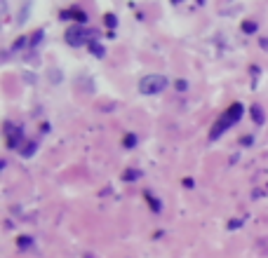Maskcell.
<instances>
[{"mask_svg":"<svg viewBox=\"0 0 268 258\" xmlns=\"http://www.w3.org/2000/svg\"><path fill=\"white\" fill-rule=\"evenodd\" d=\"M167 85H170V80H167L165 75L151 73V75H146V78H141L139 92H141V94H146V96H153V94L165 92V89H167Z\"/></svg>","mask_w":268,"mask_h":258,"instance_id":"cell-2","label":"cell"},{"mask_svg":"<svg viewBox=\"0 0 268 258\" xmlns=\"http://www.w3.org/2000/svg\"><path fill=\"white\" fill-rule=\"evenodd\" d=\"M174 3H179V0H174Z\"/></svg>","mask_w":268,"mask_h":258,"instance_id":"cell-15","label":"cell"},{"mask_svg":"<svg viewBox=\"0 0 268 258\" xmlns=\"http://www.w3.org/2000/svg\"><path fill=\"white\" fill-rule=\"evenodd\" d=\"M137 176H139V172H127V174H125V178H127V181H134Z\"/></svg>","mask_w":268,"mask_h":258,"instance_id":"cell-14","label":"cell"},{"mask_svg":"<svg viewBox=\"0 0 268 258\" xmlns=\"http://www.w3.org/2000/svg\"><path fill=\"white\" fill-rule=\"evenodd\" d=\"M36 150H38V141H29L24 148H21V150H19V153L24 155V157H31V155L36 153Z\"/></svg>","mask_w":268,"mask_h":258,"instance_id":"cell-6","label":"cell"},{"mask_svg":"<svg viewBox=\"0 0 268 258\" xmlns=\"http://www.w3.org/2000/svg\"><path fill=\"white\" fill-rule=\"evenodd\" d=\"M104 21H106V26H109V28H116V26H118L116 14H106V17H104Z\"/></svg>","mask_w":268,"mask_h":258,"instance_id":"cell-8","label":"cell"},{"mask_svg":"<svg viewBox=\"0 0 268 258\" xmlns=\"http://www.w3.org/2000/svg\"><path fill=\"white\" fill-rule=\"evenodd\" d=\"M5 134H7V146L10 148H17V141L21 143V127L12 122H5Z\"/></svg>","mask_w":268,"mask_h":258,"instance_id":"cell-4","label":"cell"},{"mask_svg":"<svg viewBox=\"0 0 268 258\" xmlns=\"http://www.w3.org/2000/svg\"><path fill=\"white\" fill-rule=\"evenodd\" d=\"M26 45V38H19V40H14V49H21Z\"/></svg>","mask_w":268,"mask_h":258,"instance_id":"cell-12","label":"cell"},{"mask_svg":"<svg viewBox=\"0 0 268 258\" xmlns=\"http://www.w3.org/2000/svg\"><path fill=\"white\" fill-rule=\"evenodd\" d=\"M125 146H127V148L137 146V136H134V134H127V136H125Z\"/></svg>","mask_w":268,"mask_h":258,"instance_id":"cell-11","label":"cell"},{"mask_svg":"<svg viewBox=\"0 0 268 258\" xmlns=\"http://www.w3.org/2000/svg\"><path fill=\"white\" fill-rule=\"evenodd\" d=\"M43 36H45L43 31H36V33H33V38H31V45H33V47H38V43L43 40Z\"/></svg>","mask_w":268,"mask_h":258,"instance_id":"cell-9","label":"cell"},{"mask_svg":"<svg viewBox=\"0 0 268 258\" xmlns=\"http://www.w3.org/2000/svg\"><path fill=\"white\" fill-rule=\"evenodd\" d=\"M252 117H254V122L256 124H263V111H261V106H252Z\"/></svg>","mask_w":268,"mask_h":258,"instance_id":"cell-7","label":"cell"},{"mask_svg":"<svg viewBox=\"0 0 268 258\" xmlns=\"http://www.w3.org/2000/svg\"><path fill=\"white\" fill-rule=\"evenodd\" d=\"M90 52L94 56H99V59H101V56H106V49H104V45L101 43H94V40H92L90 43Z\"/></svg>","mask_w":268,"mask_h":258,"instance_id":"cell-5","label":"cell"},{"mask_svg":"<svg viewBox=\"0 0 268 258\" xmlns=\"http://www.w3.org/2000/svg\"><path fill=\"white\" fill-rule=\"evenodd\" d=\"M243 113H245V108H243V104H233L228 111L224 113V115L217 120V124L212 127V132H209V141H217L221 134H224L228 127H233V124L238 122L240 117H243Z\"/></svg>","mask_w":268,"mask_h":258,"instance_id":"cell-1","label":"cell"},{"mask_svg":"<svg viewBox=\"0 0 268 258\" xmlns=\"http://www.w3.org/2000/svg\"><path fill=\"white\" fill-rule=\"evenodd\" d=\"M64 38H66V43L71 45V47H83L85 40L97 38V31H90V28H85V26H71Z\"/></svg>","mask_w":268,"mask_h":258,"instance_id":"cell-3","label":"cell"},{"mask_svg":"<svg viewBox=\"0 0 268 258\" xmlns=\"http://www.w3.org/2000/svg\"><path fill=\"white\" fill-rule=\"evenodd\" d=\"M243 31H245V33H254V31H256V24H254V21H245V24H243Z\"/></svg>","mask_w":268,"mask_h":258,"instance_id":"cell-10","label":"cell"},{"mask_svg":"<svg viewBox=\"0 0 268 258\" xmlns=\"http://www.w3.org/2000/svg\"><path fill=\"white\" fill-rule=\"evenodd\" d=\"M186 87H189V85H186V80H177V89H179V92H183Z\"/></svg>","mask_w":268,"mask_h":258,"instance_id":"cell-13","label":"cell"}]
</instances>
